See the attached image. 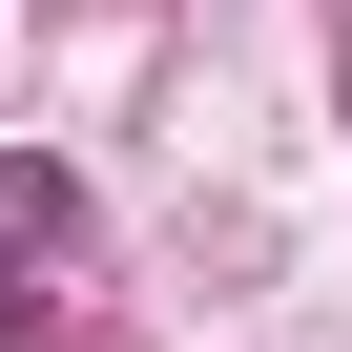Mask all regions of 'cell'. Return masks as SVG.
Segmentation results:
<instances>
[{
	"label": "cell",
	"mask_w": 352,
	"mask_h": 352,
	"mask_svg": "<svg viewBox=\"0 0 352 352\" xmlns=\"http://www.w3.org/2000/svg\"><path fill=\"white\" fill-rule=\"evenodd\" d=\"M63 249H83V187L0 145V311H42V270H63Z\"/></svg>",
	"instance_id": "cell-1"
}]
</instances>
